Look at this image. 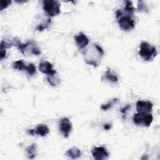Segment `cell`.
Wrapping results in <instances>:
<instances>
[{"mask_svg":"<svg viewBox=\"0 0 160 160\" xmlns=\"http://www.w3.org/2000/svg\"><path fill=\"white\" fill-rule=\"evenodd\" d=\"M38 69L42 73L48 75L53 74L56 72V71L52 69V64L48 61L41 62L39 64Z\"/></svg>","mask_w":160,"mask_h":160,"instance_id":"cell-10","label":"cell"},{"mask_svg":"<svg viewBox=\"0 0 160 160\" xmlns=\"http://www.w3.org/2000/svg\"><path fill=\"white\" fill-rule=\"evenodd\" d=\"M101 79L102 81L106 80L112 83H115L118 81V78L116 76V74L109 69H108L104 72L101 78Z\"/></svg>","mask_w":160,"mask_h":160,"instance_id":"cell-11","label":"cell"},{"mask_svg":"<svg viewBox=\"0 0 160 160\" xmlns=\"http://www.w3.org/2000/svg\"><path fill=\"white\" fill-rule=\"evenodd\" d=\"M12 46V44L11 42H8L7 41H2L1 42V50L2 49H9Z\"/></svg>","mask_w":160,"mask_h":160,"instance_id":"cell-21","label":"cell"},{"mask_svg":"<svg viewBox=\"0 0 160 160\" xmlns=\"http://www.w3.org/2000/svg\"><path fill=\"white\" fill-rule=\"evenodd\" d=\"M26 64L22 59H19L18 61H16L12 64V67L15 69H18L19 71H22L24 70Z\"/></svg>","mask_w":160,"mask_h":160,"instance_id":"cell-17","label":"cell"},{"mask_svg":"<svg viewBox=\"0 0 160 160\" xmlns=\"http://www.w3.org/2000/svg\"><path fill=\"white\" fill-rule=\"evenodd\" d=\"M93 158L96 160H102L107 159L109 157V152L104 146L95 147L91 151Z\"/></svg>","mask_w":160,"mask_h":160,"instance_id":"cell-6","label":"cell"},{"mask_svg":"<svg viewBox=\"0 0 160 160\" xmlns=\"http://www.w3.org/2000/svg\"><path fill=\"white\" fill-rule=\"evenodd\" d=\"M111 128V124H105L104 125V129L105 130H109Z\"/></svg>","mask_w":160,"mask_h":160,"instance_id":"cell-25","label":"cell"},{"mask_svg":"<svg viewBox=\"0 0 160 160\" xmlns=\"http://www.w3.org/2000/svg\"><path fill=\"white\" fill-rule=\"evenodd\" d=\"M153 105L149 101H138L136 102V110L138 112L150 113L152 109Z\"/></svg>","mask_w":160,"mask_h":160,"instance_id":"cell-8","label":"cell"},{"mask_svg":"<svg viewBox=\"0 0 160 160\" xmlns=\"http://www.w3.org/2000/svg\"><path fill=\"white\" fill-rule=\"evenodd\" d=\"M118 99H113L112 100H111L110 101H109L107 104H103L101 106V109L104 111H106L110 108H112V106L118 102Z\"/></svg>","mask_w":160,"mask_h":160,"instance_id":"cell-19","label":"cell"},{"mask_svg":"<svg viewBox=\"0 0 160 160\" xmlns=\"http://www.w3.org/2000/svg\"><path fill=\"white\" fill-rule=\"evenodd\" d=\"M48 81L52 86H56L60 84V78L58 74L56 72L53 74L48 75Z\"/></svg>","mask_w":160,"mask_h":160,"instance_id":"cell-15","label":"cell"},{"mask_svg":"<svg viewBox=\"0 0 160 160\" xmlns=\"http://www.w3.org/2000/svg\"><path fill=\"white\" fill-rule=\"evenodd\" d=\"M36 148H37L36 144L35 143H33L26 148V152H27L28 158L32 159L36 156L37 154Z\"/></svg>","mask_w":160,"mask_h":160,"instance_id":"cell-16","label":"cell"},{"mask_svg":"<svg viewBox=\"0 0 160 160\" xmlns=\"http://www.w3.org/2000/svg\"><path fill=\"white\" fill-rule=\"evenodd\" d=\"M126 5L123 9H121L122 13H126V15H128L132 16L134 14V11H135V8L133 6L132 2L130 1H125Z\"/></svg>","mask_w":160,"mask_h":160,"instance_id":"cell-14","label":"cell"},{"mask_svg":"<svg viewBox=\"0 0 160 160\" xmlns=\"http://www.w3.org/2000/svg\"><path fill=\"white\" fill-rule=\"evenodd\" d=\"M42 2L43 9L49 17L57 16L61 12V4L58 1L44 0Z\"/></svg>","mask_w":160,"mask_h":160,"instance_id":"cell-3","label":"cell"},{"mask_svg":"<svg viewBox=\"0 0 160 160\" xmlns=\"http://www.w3.org/2000/svg\"><path fill=\"white\" fill-rule=\"evenodd\" d=\"M28 132L30 135H34L35 134V129H28Z\"/></svg>","mask_w":160,"mask_h":160,"instance_id":"cell-27","label":"cell"},{"mask_svg":"<svg viewBox=\"0 0 160 160\" xmlns=\"http://www.w3.org/2000/svg\"><path fill=\"white\" fill-rule=\"evenodd\" d=\"M139 53L140 56L145 61H148L154 59L158 54L156 48L145 41L141 42L139 47Z\"/></svg>","mask_w":160,"mask_h":160,"instance_id":"cell-2","label":"cell"},{"mask_svg":"<svg viewBox=\"0 0 160 160\" xmlns=\"http://www.w3.org/2000/svg\"><path fill=\"white\" fill-rule=\"evenodd\" d=\"M138 9L139 11H148V8L146 6V4H144V2L142 1H138Z\"/></svg>","mask_w":160,"mask_h":160,"instance_id":"cell-22","label":"cell"},{"mask_svg":"<svg viewBox=\"0 0 160 160\" xmlns=\"http://www.w3.org/2000/svg\"><path fill=\"white\" fill-rule=\"evenodd\" d=\"M6 49H2L1 50V59H2L6 57Z\"/></svg>","mask_w":160,"mask_h":160,"instance_id":"cell-24","label":"cell"},{"mask_svg":"<svg viewBox=\"0 0 160 160\" xmlns=\"http://www.w3.org/2000/svg\"><path fill=\"white\" fill-rule=\"evenodd\" d=\"M11 1H1V2H0L1 11L6 8L11 4Z\"/></svg>","mask_w":160,"mask_h":160,"instance_id":"cell-23","label":"cell"},{"mask_svg":"<svg viewBox=\"0 0 160 160\" xmlns=\"http://www.w3.org/2000/svg\"><path fill=\"white\" fill-rule=\"evenodd\" d=\"M74 39L77 46L80 49L85 48L89 42L88 38L82 32H80L78 35L74 36Z\"/></svg>","mask_w":160,"mask_h":160,"instance_id":"cell-9","label":"cell"},{"mask_svg":"<svg viewBox=\"0 0 160 160\" xmlns=\"http://www.w3.org/2000/svg\"><path fill=\"white\" fill-rule=\"evenodd\" d=\"M65 155L72 159H77L81 156V152L77 147H72L66 152Z\"/></svg>","mask_w":160,"mask_h":160,"instance_id":"cell-12","label":"cell"},{"mask_svg":"<svg viewBox=\"0 0 160 160\" xmlns=\"http://www.w3.org/2000/svg\"><path fill=\"white\" fill-rule=\"evenodd\" d=\"M49 132V128L46 125L43 124H38L36 128L35 129V134L41 136L42 137H44L46 136Z\"/></svg>","mask_w":160,"mask_h":160,"instance_id":"cell-13","label":"cell"},{"mask_svg":"<svg viewBox=\"0 0 160 160\" xmlns=\"http://www.w3.org/2000/svg\"><path fill=\"white\" fill-rule=\"evenodd\" d=\"M118 23L121 29L124 31H128L132 29L135 26V21L128 15H122L118 19Z\"/></svg>","mask_w":160,"mask_h":160,"instance_id":"cell-5","label":"cell"},{"mask_svg":"<svg viewBox=\"0 0 160 160\" xmlns=\"http://www.w3.org/2000/svg\"><path fill=\"white\" fill-rule=\"evenodd\" d=\"M24 71H26L29 75H33L36 71V66L32 63H29L28 65H26Z\"/></svg>","mask_w":160,"mask_h":160,"instance_id":"cell-18","label":"cell"},{"mask_svg":"<svg viewBox=\"0 0 160 160\" xmlns=\"http://www.w3.org/2000/svg\"><path fill=\"white\" fill-rule=\"evenodd\" d=\"M132 121L138 126L149 127L153 121V117L151 113L138 112L134 114Z\"/></svg>","mask_w":160,"mask_h":160,"instance_id":"cell-4","label":"cell"},{"mask_svg":"<svg viewBox=\"0 0 160 160\" xmlns=\"http://www.w3.org/2000/svg\"><path fill=\"white\" fill-rule=\"evenodd\" d=\"M84 61L89 65L97 67L101 58L104 54V51L101 47L97 44H93L82 52Z\"/></svg>","mask_w":160,"mask_h":160,"instance_id":"cell-1","label":"cell"},{"mask_svg":"<svg viewBox=\"0 0 160 160\" xmlns=\"http://www.w3.org/2000/svg\"><path fill=\"white\" fill-rule=\"evenodd\" d=\"M130 108V106L128 105V106H126L125 108H122L121 110V112H122V113H123V114H124L125 113V112L129 109Z\"/></svg>","mask_w":160,"mask_h":160,"instance_id":"cell-26","label":"cell"},{"mask_svg":"<svg viewBox=\"0 0 160 160\" xmlns=\"http://www.w3.org/2000/svg\"><path fill=\"white\" fill-rule=\"evenodd\" d=\"M72 129V124L70 120L67 118H62L59 121V130L64 138H68Z\"/></svg>","mask_w":160,"mask_h":160,"instance_id":"cell-7","label":"cell"},{"mask_svg":"<svg viewBox=\"0 0 160 160\" xmlns=\"http://www.w3.org/2000/svg\"><path fill=\"white\" fill-rule=\"evenodd\" d=\"M51 23V18H48L47 19V21H46L45 23H43L41 25H39L37 28H36V30L37 31H42L43 29H46L48 28V26L49 25V24Z\"/></svg>","mask_w":160,"mask_h":160,"instance_id":"cell-20","label":"cell"}]
</instances>
